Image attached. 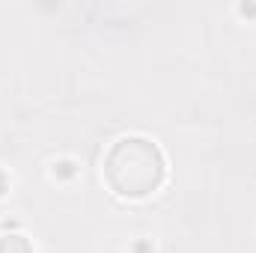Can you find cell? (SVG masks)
Here are the masks:
<instances>
[{
    "label": "cell",
    "instance_id": "cell-3",
    "mask_svg": "<svg viewBox=\"0 0 256 253\" xmlns=\"http://www.w3.org/2000/svg\"><path fill=\"white\" fill-rule=\"evenodd\" d=\"M54 176H60V179H72V176H74V164H72V161H60V164H54Z\"/></svg>",
    "mask_w": 256,
    "mask_h": 253
},
{
    "label": "cell",
    "instance_id": "cell-2",
    "mask_svg": "<svg viewBox=\"0 0 256 253\" xmlns=\"http://www.w3.org/2000/svg\"><path fill=\"white\" fill-rule=\"evenodd\" d=\"M0 253H33V248L24 236H6L0 238Z\"/></svg>",
    "mask_w": 256,
    "mask_h": 253
},
{
    "label": "cell",
    "instance_id": "cell-1",
    "mask_svg": "<svg viewBox=\"0 0 256 253\" xmlns=\"http://www.w3.org/2000/svg\"><path fill=\"white\" fill-rule=\"evenodd\" d=\"M114 161L120 164H131V170H122V173H114L108 176L110 185L126 194V196H143L149 190H155L164 179V161H161V152L140 140V137H131V140H122L116 143V149L110 152Z\"/></svg>",
    "mask_w": 256,
    "mask_h": 253
},
{
    "label": "cell",
    "instance_id": "cell-4",
    "mask_svg": "<svg viewBox=\"0 0 256 253\" xmlns=\"http://www.w3.org/2000/svg\"><path fill=\"white\" fill-rule=\"evenodd\" d=\"M134 253H152V248H149V242H140V244L134 248Z\"/></svg>",
    "mask_w": 256,
    "mask_h": 253
},
{
    "label": "cell",
    "instance_id": "cell-6",
    "mask_svg": "<svg viewBox=\"0 0 256 253\" xmlns=\"http://www.w3.org/2000/svg\"><path fill=\"white\" fill-rule=\"evenodd\" d=\"M6 185H9V182H6V173L0 170V194H6Z\"/></svg>",
    "mask_w": 256,
    "mask_h": 253
},
{
    "label": "cell",
    "instance_id": "cell-5",
    "mask_svg": "<svg viewBox=\"0 0 256 253\" xmlns=\"http://www.w3.org/2000/svg\"><path fill=\"white\" fill-rule=\"evenodd\" d=\"M242 15H256V6L254 3H244V6H242Z\"/></svg>",
    "mask_w": 256,
    "mask_h": 253
}]
</instances>
